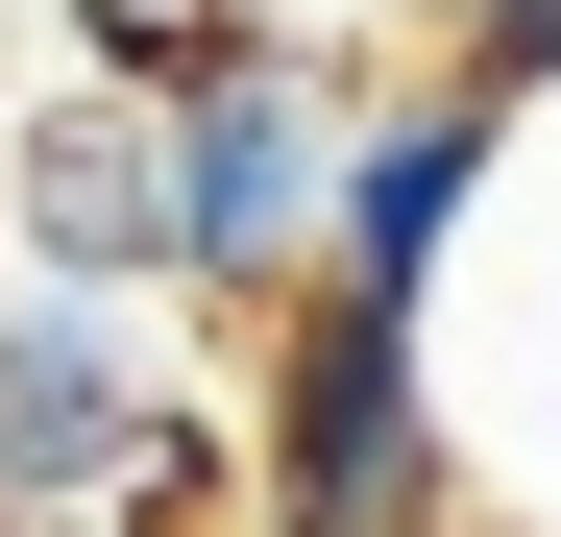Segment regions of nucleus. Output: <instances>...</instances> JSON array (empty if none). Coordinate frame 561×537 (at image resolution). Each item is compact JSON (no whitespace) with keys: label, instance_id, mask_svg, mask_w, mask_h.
Segmentation results:
<instances>
[{"label":"nucleus","instance_id":"nucleus-1","mask_svg":"<svg viewBox=\"0 0 561 537\" xmlns=\"http://www.w3.org/2000/svg\"><path fill=\"white\" fill-rule=\"evenodd\" d=\"M415 391H439L463 537H561V99H513L463 171V220L415 268Z\"/></svg>","mask_w":561,"mask_h":537},{"label":"nucleus","instance_id":"nucleus-6","mask_svg":"<svg viewBox=\"0 0 561 537\" xmlns=\"http://www.w3.org/2000/svg\"><path fill=\"white\" fill-rule=\"evenodd\" d=\"M0 537H25V489H0Z\"/></svg>","mask_w":561,"mask_h":537},{"label":"nucleus","instance_id":"nucleus-3","mask_svg":"<svg viewBox=\"0 0 561 537\" xmlns=\"http://www.w3.org/2000/svg\"><path fill=\"white\" fill-rule=\"evenodd\" d=\"M171 415H196V391H171V318H147V294H49V268H0V489H25V537L99 513Z\"/></svg>","mask_w":561,"mask_h":537},{"label":"nucleus","instance_id":"nucleus-2","mask_svg":"<svg viewBox=\"0 0 561 537\" xmlns=\"http://www.w3.org/2000/svg\"><path fill=\"white\" fill-rule=\"evenodd\" d=\"M318 196H342V73L294 25H244L196 99H171V318L268 342V294L318 268Z\"/></svg>","mask_w":561,"mask_h":537},{"label":"nucleus","instance_id":"nucleus-5","mask_svg":"<svg viewBox=\"0 0 561 537\" xmlns=\"http://www.w3.org/2000/svg\"><path fill=\"white\" fill-rule=\"evenodd\" d=\"M73 537H244V415H171V439H147V465L73 513Z\"/></svg>","mask_w":561,"mask_h":537},{"label":"nucleus","instance_id":"nucleus-4","mask_svg":"<svg viewBox=\"0 0 561 537\" xmlns=\"http://www.w3.org/2000/svg\"><path fill=\"white\" fill-rule=\"evenodd\" d=\"M0 268H49V294H171V99H123V73L0 99Z\"/></svg>","mask_w":561,"mask_h":537}]
</instances>
